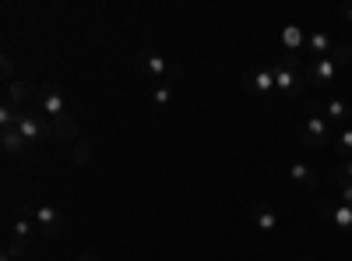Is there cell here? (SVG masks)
Instances as JSON below:
<instances>
[{
  "label": "cell",
  "instance_id": "24",
  "mask_svg": "<svg viewBox=\"0 0 352 261\" xmlns=\"http://www.w3.org/2000/svg\"><path fill=\"white\" fill-rule=\"evenodd\" d=\"M0 71H4V81H8V85L18 81V78H14V56H11V53H4V61H0Z\"/></svg>",
  "mask_w": 352,
  "mask_h": 261
},
{
  "label": "cell",
  "instance_id": "9",
  "mask_svg": "<svg viewBox=\"0 0 352 261\" xmlns=\"http://www.w3.org/2000/svg\"><path fill=\"white\" fill-rule=\"evenodd\" d=\"M243 89H247V92H257V96L272 92V89H275V71H272V64H268V67H257V71H247V74H243Z\"/></svg>",
  "mask_w": 352,
  "mask_h": 261
},
{
  "label": "cell",
  "instance_id": "6",
  "mask_svg": "<svg viewBox=\"0 0 352 261\" xmlns=\"http://www.w3.org/2000/svg\"><path fill=\"white\" fill-rule=\"evenodd\" d=\"M39 96V89L28 78H18V81H11L8 85V92H4V103L11 106V109H25V103L28 99H36Z\"/></svg>",
  "mask_w": 352,
  "mask_h": 261
},
{
  "label": "cell",
  "instance_id": "4",
  "mask_svg": "<svg viewBox=\"0 0 352 261\" xmlns=\"http://www.w3.org/2000/svg\"><path fill=\"white\" fill-rule=\"evenodd\" d=\"M317 212L324 216V219H331L342 233H352V209L349 205H342V201H328V198H317Z\"/></svg>",
  "mask_w": 352,
  "mask_h": 261
},
{
  "label": "cell",
  "instance_id": "11",
  "mask_svg": "<svg viewBox=\"0 0 352 261\" xmlns=\"http://www.w3.org/2000/svg\"><path fill=\"white\" fill-rule=\"evenodd\" d=\"M289 177H292V184H300V187H307V191H314L317 187V169L314 166H307V163H292L289 166Z\"/></svg>",
  "mask_w": 352,
  "mask_h": 261
},
{
  "label": "cell",
  "instance_id": "16",
  "mask_svg": "<svg viewBox=\"0 0 352 261\" xmlns=\"http://www.w3.org/2000/svg\"><path fill=\"white\" fill-rule=\"evenodd\" d=\"M254 226L261 229V233H272V229L278 226L275 209H268V205H257V209H254Z\"/></svg>",
  "mask_w": 352,
  "mask_h": 261
},
{
  "label": "cell",
  "instance_id": "2",
  "mask_svg": "<svg viewBox=\"0 0 352 261\" xmlns=\"http://www.w3.org/2000/svg\"><path fill=\"white\" fill-rule=\"evenodd\" d=\"M303 113H307V121H303V127H300V141L307 145V149H320V145L335 141V138H331V124H328V117H324V106H320V99L307 96V99H303Z\"/></svg>",
  "mask_w": 352,
  "mask_h": 261
},
{
  "label": "cell",
  "instance_id": "20",
  "mask_svg": "<svg viewBox=\"0 0 352 261\" xmlns=\"http://www.w3.org/2000/svg\"><path fill=\"white\" fill-rule=\"evenodd\" d=\"M335 149L342 152V159H352V124H349V127H345V131L335 138Z\"/></svg>",
  "mask_w": 352,
  "mask_h": 261
},
{
  "label": "cell",
  "instance_id": "12",
  "mask_svg": "<svg viewBox=\"0 0 352 261\" xmlns=\"http://www.w3.org/2000/svg\"><path fill=\"white\" fill-rule=\"evenodd\" d=\"M50 124H53V138H60V141H78L81 138V127L74 121V113H67V117H60V121H50Z\"/></svg>",
  "mask_w": 352,
  "mask_h": 261
},
{
  "label": "cell",
  "instance_id": "18",
  "mask_svg": "<svg viewBox=\"0 0 352 261\" xmlns=\"http://www.w3.org/2000/svg\"><path fill=\"white\" fill-rule=\"evenodd\" d=\"M32 233H36V226L28 222V219H18V222L11 226V240H18V244H25V240L32 237Z\"/></svg>",
  "mask_w": 352,
  "mask_h": 261
},
{
  "label": "cell",
  "instance_id": "28",
  "mask_svg": "<svg viewBox=\"0 0 352 261\" xmlns=\"http://www.w3.org/2000/svg\"><path fill=\"white\" fill-rule=\"evenodd\" d=\"M303 261H310V258H303Z\"/></svg>",
  "mask_w": 352,
  "mask_h": 261
},
{
  "label": "cell",
  "instance_id": "15",
  "mask_svg": "<svg viewBox=\"0 0 352 261\" xmlns=\"http://www.w3.org/2000/svg\"><path fill=\"white\" fill-rule=\"evenodd\" d=\"M324 117H328V124L352 121V106H349V103H342V99H328V103H324Z\"/></svg>",
  "mask_w": 352,
  "mask_h": 261
},
{
  "label": "cell",
  "instance_id": "3",
  "mask_svg": "<svg viewBox=\"0 0 352 261\" xmlns=\"http://www.w3.org/2000/svg\"><path fill=\"white\" fill-rule=\"evenodd\" d=\"M18 131H21V138L32 145V141H43L46 134H53V124H50V117H39V113H28V109H21V117H18Z\"/></svg>",
  "mask_w": 352,
  "mask_h": 261
},
{
  "label": "cell",
  "instance_id": "1",
  "mask_svg": "<svg viewBox=\"0 0 352 261\" xmlns=\"http://www.w3.org/2000/svg\"><path fill=\"white\" fill-rule=\"evenodd\" d=\"M303 53H282L278 61L272 64L275 71V89L289 99H303V89H307V71H303Z\"/></svg>",
  "mask_w": 352,
  "mask_h": 261
},
{
  "label": "cell",
  "instance_id": "22",
  "mask_svg": "<svg viewBox=\"0 0 352 261\" xmlns=\"http://www.w3.org/2000/svg\"><path fill=\"white\" fill-rule=\"evenodd\" d=\"M25 258V244H18V240H8V247H4V258L0 261H21Z\"/></svg>",
  "mask_w": 352,
  "mask_h": 261
},
{
  "label": "cell",
  "instance_id": "13",
  "mask_svg": "<svg viewBox=\"0 0 352 261\" xmlns=\"http://www.w3.org/2000/svg\"><path fill=\"white\" fill-rule=\"evenodd\" d=\"M331 39L324 36V32H314L310 39H307V53H310V61H324V56H331Z\"/></svg>",
  "mask_w": 352,
  "mask_h": 261
},
{
  "label": "cell",
  "instance_id": "7",
  "mask_svg": "<svg viewBox=\"0 0 352 261\" xmlns=\"http://www.w3.org/2000/svg\"><path fill=\"white\" fill-rule=\"evenodd\" d=\"M138 64L144 67V74H148V78H155V81H162L173 67L166 64V56L162 53H155L152 46H144V50H138Z\"/></svg>",
  "mask_w": 352,
  "mask_h": 261
},
{
  "label": "cell",
  "instance_id": "27",
  "mask_svg": "<svg viewBox=\"0 0 352 261\" xmlns=\"http://www.w3.org/2000/svg\"><path fill=\"white\" fill-rule=\"evenodd\" d=\"M342 14H345V18H349V21H352V8H345V11H342Z\"/></svg>",
  "mask_w": 352,
  "mask_h": 261
},
{
  "label": "cell",
  "instance_id": "23",
  "mask_svg": "<svg viewBox=\"0 0 352 261\" xmlns=\"http://www.w3.org/2000/svg\"><path fill=\"white\" fill-rule=\"evenodd\" d=\"M152 99H155V106H169L173 103V89H169V85H155Z\"/></svg>",
  "mask_w": 352,
  "mask_h": 261
},
{
  "label": "cell",
  "instance_id": "25",
  "mask_svg": "<svg viewBox=\"0 0 352 261\" xmlns=\"http://www.w3.org/2000/svg\"><path fill=\"white\" fill-rule=\"evenodd\" d=\"M338 201L352 209V184H342V187H338Z\"/></svg>",
  "mask_w": 352,
  "mask_h": 261
},
{
  "label": "cell",
  "instance_id": "21",
  "mask_svg": "<svg viewBox=\"0 0 352 261\" xmlns=\"http://www.w3.org/2000/svg\"><path fill=\"white\" fill-rule=\"evenodd\" d=\"M71 159H74L78 166H85L88 159H92V149H88V141H85V138H78V141H74V149H71Z\"/></svg>",
  "mask_w": 352,
  "mask_h": 261
},
{
  "label": "cell",
  "instance_id": "10",
  "mask_svg": "<svg viewBox=\"0 0 352 261\" xmlns=\"http://www.w3.org/2000/svg\"><path fill=\"white\" fill-rule=\"evenodd\" d=\"M36 222H39V229H46L50 237H56V233L64 229V216L56 212L53 205H39V209H36Z\"/></svg>",
  "mask_w": 352,
  "mask_h": 261
},
{
  "label": "cell",
  "instance_id": "8",
  "mask_svg": "<svg viewBox=\"0 0 352 261\" xmlns=\"http://www.w3.org/2000/svg\"><path fill=\"white\" fill-rule=\"evenodd\" d=\"M36 99H39V106H43V113H46L50 121H60V117H67V113H71V106L64 103V96L56 92L53 85H50V89H39Z\"/></svg>",
  "mask_w": 352,
  "mask_h": 261
},
{
  "label": "cell",
  "instance_id": "14",
  "mask_svg": "<svg viewBox=\"0 0 352 261\" xmlns=\"http://www.w3.org/2000/svg\"><path fill=\"white\" fill-rule=\"evenodd\" d=\"M0 149H4V156H21V152L28 149V141L21 138V131H18V127H11V131L0 134Z\"/></svg>",
  "mask_w": 352,
  "mask_h": 261
},
{
  "label": "cell",
  "instance_id": "17",
  "mask_svg": "<svg viewBox=\"0 0 352 261\" xmlns=\"http://www.w3.org/2000/svg\"><path fill=\"white\" fill-rule=\"evenodd\" d=\"M282 46H285V53H300V46H303V32L296 25H285V32H282Z\"/></svg>",
  "mask_w": 352,
  "mask_h": 261
},
{
  "label": "cell",
  "instance_id": "26",
  "mask_svg": "<svg viewBox=\"0 0 352 261\" xmlns=\"http://www.w3.org/2000/svg\"><path fill=\"white\" fill-rule=\"evenodd\" d=\"M338 169H342V177H345V180H352V159H342Z\"/></svg>",
  "mask_w": 352,
  "mask_h": 261
},
{
  "label": "cell",
  "instance_id": "5",
  "mask_svg": "<svg viewBox=\"0 0 352 261\" xmlns=\"http://www.w3.org/2000/svg\"><path fill=\"white\" fill-rule=\"evenodd\" d=\"M338 74V64L331 61V56H324V61H310L307 64V85L310 89H324V85H331Z\"/></svg>",
  "mask_w": 352,
  "mask_h": 261
},
{
  "label": "cell",
  "instance_id": "19",
  "mask_svg": "<svg viewBox=\"0 0 352 261\" xmlns=\"http://www.w3.org/2000/svg\"><path fill=\"white\" fill-rule=\"evenodd\" d=\"M331 61H335L338 67H349V64H352V43H338V46L331 50Z\"/></svg>",
  "mask_w": 352,
  "mask_h": 261
}]
</instances>
